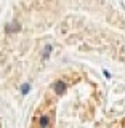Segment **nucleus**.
Segmentation results:
<instances>
[{
	"label": "nucleus",
	"mask_w": 125,
	"mask_h": 128,
	"mask_svg": "<svg viewBox=\"0 0 125 128\" xmlns=\"http://www.w3.org/2000/svg\"><path fill=\"white\" fill-rule=\"evenodd\" d=\"M5 29H7L8 34H10V32H18L19 29H21V24H19V22H16V21H13L11 24H7V26H5Z\"/></svg>",
	"instance_id": "f257e3e1"
},
{
	"label": "nucleus",
	"mask_w": 125,
	"mask_h": 128,
	"mask_svg": "<svg viewBox=\"0 0 125 128\" xmlns=\"http://www.w3.org/2000/svg\"><path fill=\"white\" fill-rule=\"evenodd\" d=\"M51 50H53L51 45H45V46H43V51H42V56H43V58H48L50 53H51Z\"/></svg>",
	"instance_id": "20e7f679"
},
{
	"label": "nucleus",
	"mask_w": 125,
	"mask_h": 128,
	"mask_svg": "<svg viewBox=\"0 0 125 128\" xmlns=\"http://www.w3.org/2000/svg\"><path fill=\"white\" fill-rule=\"evenodd\" d=\"M29 90H31V85H29V83H24V85L21 86V93L23 94H27V93H29Z\"/></svg>",
	"instance_id": "39448f33"
},
{
	"label": "nucleus",
	"mask_w": 125,
	"mask_h": 128,
	"mask_svg": "<svg viewBox=\"0 0 125 128\" xmlns=\"http://www.w3.org/2000/svg\"><path fill=\"white\" fill-rule=\"evenodd\" d=\"M53 88H55V93H56V94H63L64 91H66V85H64L61 80H59V82H56Z\"/></svg>",
	"instance_id": "f03ea898"
},
{
	"label": "nucleus",
	"mask_w": 125,
	"mask_h": 128,
	"mask_svg": "<svg viewBox=\"0 0 125 128\" xmlns=\"http://www.w3.org/2000/svg\"><path fill=\"white\" fill-rule=\"evenodd\" d=\"M48 125H50V117H48V115H42V117L39 118V126L40 128H47Z\"/></svg>",
	"instance_id": "7ed1b4c3"
}]
</instances>
